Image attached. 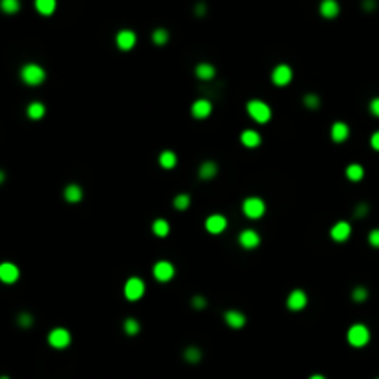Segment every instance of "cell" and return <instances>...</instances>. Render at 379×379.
I'll use <instances>...</instances> for the list:
<instances>
[{"label": "cell", "mask_w": 379, "mask_h": 379, "mask_svg": "<svg viewBox=\"0 0 379 379\" xmlns=\"http://www.w3.org/2000/svg\"><path fill=\"white\" fill-rule=\"evenodd\" d=\"M19 74H21L23 84L30 85V87H37L46 80V71L39 63H24Z\"/></svg>", "instance_id": "6da1fadb"}, {"label": "cell", "mask_w": 379, "mask_h": 379, "mask_svg": "<svg viewBox=\"0 0 379 379\" xmlns=\"http://www.w3.org/2000/svg\"><path fill=\"white\" fill-rule=\"evenodd\" d=\"M246 113H248L251 117V120H256L257 124H267V122H270V118H272V107L268 106L267 102L259 100V98L248 100V104H246Z\"/></svg>", "instance_id": "7a4b0ae2"}, {"label": "cell", "mask_w": 379, "mask_h": 379, "mask_svg": "<svg viewBox=\"0 0 379 379\" xmlns=\"http://www.w3.org/2000/svg\"><path fill=\"white\" fill-rule=\"evenodd\" d=\"M242 213H244V217L250 218V220H259V218L267 213V204H265V200L259 198V196H248V198H244V202H242Z\"/></svg>", "instance_id": "3957f363"}, {"label": "cell", "mask_w": 379, "mask_h": 379, "mask_svg": "<svg viewBox=\"0 0 379 379\" xmlns=\"http://www.w3.org/2000/svg\"><path fill=\"white\" fill-rule=\"evenodd\" d=\"M346 339H348L350 346H353V348H362V346H366L370 342V329L364 324H353L348 329Z\"/></svg>", "instance_id": "277c9868"}, {"label": "cell", "mask_w": 379, "mask_h": 379, "mask_svg": "<svg viewBox=\"0 0 379 379\" xmlns=\"http://www.w3.org/2000/svg\"><path fill=\"white\" fill-rule=\"evenodd\" d=\"M146 292V285L139 276L128 278V281L124 283V298L128 301H139Z\"/></svg>", "instance_id": "5b68a950"}, {"label": "cell", "mask_w": 379, "mask_h": 379, "mask_svg": "<svg viewBox=\"0 0 379 379\" xmlns=\"http://www.w3.org/2000/svg\"><path fill=\"white\" fill-rule=\"evenodd\" d=\"M48 344L54 348V350H65V348H69V344L73 342V335H71V331L65 328H54L48 333Z\"/></svg>", "instance_id": "8992f818"}, {"label": "cell", "mask_w": 379, "mask_h": 379, "mask_svg": "<svg viewBox=\"0 0 379 379\" xmlns=\"http://www.w3.org/2000/svg\"><path fill=\"white\" fill-rule=\"evenodd\" d=\"M152 276L156 278V281H159V283H168V281H172V278L176 276V267H174L170 261H157L156 265H154V268H152Z\"/></svg>", "instance_id": "52a82bcc"}, {"label": "cell", "mask_w": 379, "mask_h": 379, "mask_svg": "<svg viewBox=\"0 0 379 379\" xmlns=\"http://www.w3.org/2000/svg\"><path fill=\"white\" fill-rule=\"evenodd\" d=\"M270 78H272V84L276 85V87H285V85H289L290 82H292L294 73H292L290 65H287V63H279V65L274 67Z\"/></svg>", "instance_id": "ba28073f"}, {"label": "cell", "mask_w": 379, "mask_h": 379, "mask_svg": "<svg viewBox=\"0 0 379 379\" xmlns=\"http://www.w3.org/2000/svg\"><path fill=\"white\" fill-rule=\"evenodd\" d=\"M21 278V270L15 263L12 261H4L0 263V281L4 285H13L17 283Z\"/></svg>", "instance_id": "9c48e42d"}, {"label": "cell", "mask_w": 379, "mask_h": 379, "mask_svg": "<svg viewBox=\"0 0 379 379\" xmlns=\"http://www.w3.org/2000/svg\"><path fill=\"white\" fill-rule=\"evenodd\" d=\"M228 228V218L220 213H213L206 218V231L211 235H220Z\"/></svg>", "instance_id": "30bf717a"}, {"label": "cell", "mask_w": 379, "mask_h": 379, "mask_svg": "<svg viewBox=\"0 0 379 379\" xmlns=\"http://www.w3.org/2000/svg\"><path fill=\"white\" fill-rule=\"evenodd\" d=\"M115 43H117V46L122 52H128V50H132V48H135V45H137V34H135L134 30L124 28V30H120V32H117Z\"/></svg>", "instance_id": "8fae6325"}, {"label": "cell", "mask_w": 379, "mask_h": 379, "mask_svg": "<svg viewBox=\"0 0 379 379\" xmlns=\"http://www.w3.org/2000/svg\"><path fill=\"white\" fill-rule=\"evenodd\" d=\"M307 303H309V298H307L305 290L301 289H294L292 292L289 294V298H287V309L289 311H303L307 307Z\"/></svg>", "instance_id": "7c38bea8"}, {"label": "cell", "mask_w": 379, "mask_h": 379, "mask_svg": "<svg viewBox=\"0 0 379 379\" xmlns=\"http://www.w3.org/2000/svg\"><path fill=\"white\" fill-rule=\"evenodd\" d=\"M211 113H213V104L207 98H198L191 106V115L196 120H206L207 117H211Z\"/></svg>", "instance_id": "4fadbf2b"}, {"label": "cell", "mask_w": 379, "mask_h": 379, "mask_svg": "<svg viewBox=\"0 0 379 379\" xmlns=\"http://www.w3.org/2000/svg\"><path fill=\"white\" fill-rule=\"evenodd\" d=\"M239 244H240V248H244V250H254V248H257V246L261 244V235L251 228L242 229L239 233Z\"/></svg>", "instance_id": "5bb4252c"}, {"label": "cell", "mask_w": 379, "mask_h": 379, "mask_svg": "<svg viewBox=\"0 0 379 379\" xmlns=\"http://www.w3.org/2000/svg\"><path fill=\"white\" fill-rule=\"evenodd\" d=\"M351 235V224L346 220H339L337 224H333V228L329 229V237L335 242H346Z\"/></svg>", "instance_id": "9a60e30c"}, {"label": "cell", "mask_w": 379, "mask_h": 379, "mask_svg": "<svg viewBox=\"0 0 379 379\" xmlns=\"http://www.w3.org/2000/svg\"><path fill=\"white\" fill-rule=\"evenodd\" d=\"M224 322L231 329H242L246 326V314L239 309H228L224 312Z\"/></svg>", "instance_id": "2e32d148"}, {"label": "cell", "mask_w": 379, "mask_h": 379, "mask_svg": "<svg viewBox=\"0 0 379 379\" xmlns=\"http://www.w3.org/2000/svg\"><path fill=\"white\" fill-rule=\"evenodd\" d=\"M329 135H331V141H333V143L340 145V143H344V141L350 137V128H348L346 122L337 120V122H333L331 130H329Z\"/></svg>", "instance_id": "e0dca14e"}, {"label": "cell", "mask_w": 379, "mask_h": 379, "mask_svg": "<svg viewBox=\"0 0 379 379\" xmlns=\"http://www.w3.org/2000/svg\"><path fill=\"white\" fill-rule=\"evenodd\" d=\"M261 143L263 137L257 130H244L240 134V145L246 146V148H257V146H261Z\"/></svg>", "instance_id": "ac0fdd59"}, {"label": "cell", "mask_w": 379, "mask_h": 379, "mask_svg": "<svg viewBox=\"0 0 379 379\" xmlns=\"http://www.w3.org/2000/svg\"><path fill=\"white\" fill-rule=\"evenodd\" d=\"M318 12H320V15H322L324 19H335V17H339L340 6L337 0H322Z\"/></svg>", "instance_id": "d6986e66"}, {"label": "cell", "mask_w": 379, "mask_h": 379, "mask_svg": "<svg viewBox=\"0 0 379 379\" xmlns=\"http://www.w3.org/2000/svg\"><path fill=\"white\" fill-rule=\"evenodd\" d=\"M195 74L196 78L202 80V82H209V80H213L215 76H217V69L213 67L211 63H198L195 69Z\"/></svg>", "instance_id": "ffe728a7"}, {"label": "cell", "mask_w": 379, "mask_h": 379, "mask_svg": "<svg viewBox=\"0 0 379 379\" xmlns=\"http://www.w3.org/2000/svg\"><path fill=\"white\" fill-rule=\"evenodd\" d=\"M45 115H46V106L39 100L30 102L28 107H26V117H28L30 120H41Z\"/></svg>", "instance_id": "44dd1931"}, {"label": "cell", "mask_w": 379, "mask_h": 379, "mask_svg": "<svg viewBox=\"0 0 379 379\" xmlns=\"http://www.w3.org/2000/svg\"><path fill=\"white\" fill-rule=\"evenodd\" d=\"M63 196H65V200L69 202V204H78V202H82V198H84V191H82V187H80L78 183H69L65 189H63Z\"/></svg>", "instance_id": "7402d4cb"}, {"label": "cell", "mask_w": 379, "mask_h": 379, "mask_svg": "<svg viewBox=\"0 0 379 379\" xmlns=\"http://www.w3.org/2000/svg\"><path fill=\"white\" fill-rule=\"evenodd\" d=\"M34 6L39 15H43V17H50L52 13L56 12L57 0H34Z\"/></svg>", "instance_id": "603a6c76"}, {"label": "cell", "mask_w": 379, "mask_h": 379, "mask_svg": "<svg viewBox=\"0 0 379 379\" xmlns=\"http://www.w3.org/2000/svg\"><path fill=\"white\" fill-rule=\"evenodd\" d=\"M157 161H159V167L161 168L172 170V168L178 165V156H176L172 150H163L161 154H159V157H157Z\"/></svg>", "instance_id": "cb8c5ba5"}, {"label": "cell", "mask_w": 379, "mask_h": 379, "mask_svg": "<svg viewBox=\"0 0 379 379\" xmlns=\"http://www.w3.org/2000/svg\"><path fill=\"white\" fill-rule=\"evenodd\" d=\"M218 172V165L215 161H204L200 165V168H198V176H200V179H213L215 176H217Z\"/></svg>", "instance_id": "d4e9b609"}, {"label": "cell", "mask_w": 379, "mask_h": 379, "mask_svg": "<svg viewBox=\"0 0 379 379\" xmlns=\"http://www.w3.org/2000/svg\"><path fill=\"white\" fill-rule=\"evenodd\" d=\"M152 233L156 235V237H159V239H165V237L170 233V224H168V220H165V218H156V220L152 222Z\"/></svg>", "instance_id": "484cf974"}, {"label": "cell", "mask_w": 379, "mask_h": 379, "mask_svg": "<svg viewBox=\"0 0 379 379\" xmlns=\"http://www.w3.org/2000/svg\"><path fill=\"white\" fill-rule=\"evenodd\" d=\"M346 178L350 179V181H361V179L364 178V168H362V165H359V163L348 165V167H346Z\"/></svg>", "instance_id": "4316f807"}, {"label": "cell", "mask_w": 379, "mask_h": 379, "mask_svg": "<svg viewBox=\"0 0 379 379\" xmlns=\"http://www.w3.org/2000/svg\"><path fill=\"white\" fill-rule=\"evenodd\" d=\"M0 12L6 15H15L21 12V0H0Z\"/></svg>", "instance_id": "83f0119b"}, {"label": "cell", "mask_w": 379, "mask_h": 379, "mask_svg": "<svg viewBox=\"0 0 379 379\" xmlns=\"http://www.w3.org/2000/svg\"><path fill=\"white\" fill-rule=\"evenodd\" d=\"M168 39H170V34H168L167 28H156L152 32V43L156 46H163L167 45Z\"/></svg>", "instance_id": "f1b7e54d"}, {"label": "cell", "mask_w": 379, "mask_h": 379, "mask_svg": "<svg viewBox=\"0 0 379 379\" xmlns=\"http://www.w3.org/2000/svg\"><path fill=\"white\" fill-rule=\"evenodd\" d=\"M172 206H174V209H178V211H187L191 206V196L187 195V193H179V195L174 196Z\"/></svg>", "instance_id": "f546056e"}, {"label": "cell", "mask_w": 379, "mask_h": 379, "mask_svg": "<svg viewBox=\"0 0 379 379\" xmlns=\"http://www.w3.org/2000/svg\"><path fill=\"white\" fill-rule=\"evenodd\" d=\"M124 331H126V335H130V337H135V335L141 331V324L137 318H126L124 320Z\"/></svg>", "instance_id": "4dcf8cb0"}, {"label": "cell", "mask_w": 379, "mask_h": 379, "mask_svg": "<svg viewBox=\"0 0 379 379\" xmlns=\"http://www.w3.org/2000/svg\"><path fill=\"white\" fill-rule=\"evenodd\" d=\"M183 357L187 362H193V364H195V362H198L202 359V351H200V348H196V346H189V348L185 350Z\"/></svg>", "instance_id": "1f68e13d"}, {"label": "cell", "mask_w": 379, "mask_h": 379, "mask_svg": "<svg viewBox=\"0 0 379 379\" xmlns=\"http://www.w3.org/2000/svg\"><path fill=\"white\" fill-rule=\"evenodd\" d=\"M17 324H19V328H23V329H30L32 326H34V317L30 314V312H19L17 314Z\"/></svg>", "instance_id": "d6a6232c"}, {"label": "cell", "mask_w": 379, "mask_h": 379, "mask_svg": "<svg viewBox=\"0 0 379 379\" xmlns=\"http://www.w3.org/2000/svg\"><path fill=\"white\" fill-rule=\"evenodd\" d=\"M303 106L309 107V109H318V107H320V96L312 95V93L305 95L303 96Z\"/></svg>", "instance_id": "836d02e7"}, {"label": "cell", "mask_w": 379, "mask_h": 379, "mask_svg": "<svg viewBox=\"0 0 379 379\" xmlns=\"http://www.w3.org/2000/svg\"><path fill=\"white\" fill-rule=\"evenodd\" d=\"M351 298H353V301H364L368 298V290L364 287H355L351 290Z\"/></svg>", "instance_id": "e575fe53"}, {"label": "cell", "mask_w": 379, "mask_h": 379, "mask_svg": "<svg viewBox=\"0 0 379 379\" xmlns=\"http://www.w3.org/2000/svg\"><path fill=\"white\" fill-rule=\"evenodd\" d=\"M191 305L195 307L196 311H202V309H206V307H207V300L204 298V296L196 294V296H193V300H191Z\"/></svg>", "instance_id": "d590c367"}, {"label": "cell", "mask_w": 379, "mask_h": 379, "mask_svg": "<svg viewBox=\"0 0 379 379\" xmlns=\"http://www.w3.org/2000/svg\"><path fill=\"white\" fill-rule=\"evenodd\" d=\"M368 242L373 246V248H379V229H372L370 235H368Z\"/></svg>", "instance_id": "8d00e7d4"}, {"label": "cell", "mask_w": 379, "mask_h": 379, "mask_svg": "<svg viewBox=\"0 0 379 379\" xmlns=\"http://www.w3.org/2000/svg\"><path fill=\"white\" fill-rule=\"evenodd\" d=\"M377 8V2L375 0H362V10L364 12H373Z\"/></svg>", "instance_id": "74e56055"}, {"label": "cell", "mask_w": 379, "mask_h": 379, "mask_svg": "<svg viewBox=\"0 0 379 379\" xmlns=\"http://www.w3.org/2000/svg\"><path fill=\"white\" fill-rule=\"evenodd\" d=\"M370 113H372L373 117L379 118V98H373V100L370 102Z\"/></svg>", "instance_id": "f35d334b"}, {"label": "cell", "mask_w": 379, "mask_h": 379, "mask_svg": "<svg viewBox=\"0 0 379 379\" xmlns=\"http://www.w3.org/2000/svg\"><path fill=\"white\" fill-rule=\"evenodd\" d=\"M366 213H368V206H366V204H359V206H357V209H355V217L357 218L364 217Z\"/></svg>", "instance_id": "ab89813d"}, {"label": "cell", "mask_w": 379, "mask_h": 379, "mask_svg": "<svg viewBox=\"0 0 379 379\" xmlns=\"http://www.w3.org/2000/svg\"><path fill=\"white\" fill-rule=\"evenodd\" d=\"M370 145H372L373 150H377V152H379V130L372 135V137H370Z\"/></svg>", "instance_id": "60d3db41"}, {"label": "cell", "mask_w": 379, "mask_h": 379, "mask_svg": "<svg viewBox=\"0 0 379 379\" xmlns=\"http://www.w3.org/2000/svg\"><path fill=\"white\" fill-rule=\"evenodd\" d=\"M195 12H196V15H198V17H204V15H206V12H207V6L204 4V2H200V4L195 8Z\"/></svg>", "instance_id": "b9f144b4"}, {"label": "cell", "mask_w": 379, "mask_h": 379, "mask_svg": "<svg viewBox=\"0 0 379 379\" xmlns=\"http://www.w3.org/2000/svg\"><path fill=\"white\" fill-rule=\"evenodd\" d=\"M4 181H6V172H4L2 168H0V185L4 183Z\"/></svg>", "instance_id": "7bdbcfd3"}, {"label": "cell", "mask_w": 379, "mask_h": 379, "mask_svg": "<svg viewBox=\"0 0 379 379\" xmlns=\"http://www.w3.org/2000/svg\"><path fill=\"white\" fill-rule=\"evenodd\" d=\"M309 379H326V377H324L322 373H314V375H311Z\"/></svg>", "instance_id": "ee69618b"}, {"label": "cell", "mask_w": 379, "mask_h": 379, "mask_svg": "<svg viewBox=\"0 0 379 379\" xmlns=\"http://www.w3.org/2000/svg\"><path fill=\"white\" fill-rule=\"evenodd\" d=\"M0 379H12V377H8V375H0Z\"/></svg>", "instance_id": "f6af8a7d"}]
</instances>
